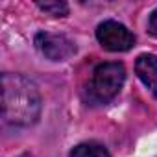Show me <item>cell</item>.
Segmentation results:
<instances>
[{"label":"cell","mask_w":157,"mask_h":157,"mask_svg":"<svg viewBox=\"0 0 157 157\" xmlns=\"http://www.w3.org/2000/svg\"><path fill=\"white\" fill-rule=\"evenodd\" d=\"M41 93L37 85L22 74H2V118L10 126L28 128L39 120Z\"/></svg>","instance_id":"6da1fadb"},{"label":"cell","mask_w":157,"mask_h":157,"mask_svg":"<svg viewBox=\"0 0 157 157\" xmlns=\"http://www.w3.org/2000/svg\"><path fill=\"white\" fill-rule=\"evenodd\" d=\"M126 82V68L122 63L111 61L102 63L93 70V76L87 83V98L93 104L111 102L122 89Z\"/></svg>","instance_id":"7a4b0ae2"},{"label":"cell","mask_w":157,"mask_h":157,"mask_svg":"<svg viewBox=\"0 0 157 157\" xmlns=\"http://www.w3.org/2000/svg\"><path fill=\"white\" fill-rule=\"evenodd\" d=\"M98 43L109 52H128L135 44V35L117 21H104L96 28Z\"/></svg>","instance_id":"3957f363"},{"label":"cell","mask_w":157,"mask_h":157,"mask_svg":"<svg viewBox=\"0 0 157 157\" xmlns=\"http://www.w3.org/2000/svg\"><path fill=\"white\" fill-rule=\"evenodd\" d=\"M35 48L50 61H65L76 54V43L61 33L39 32L33 39Z\"/></svg>","instance_id":"277c9868"},{"label":"cell","mask_w":157,"mask_h":157,"mask_svg":"<svg viewBox=\"0 0 157 157\" xmlns=\"http://www.w3.org/2000/svg\"><path fill=\"white\" fill-rule=\"evenodd\" d=\"M135 72L144 87L157 98V56L142 54L135 61Z\"/></svg>","instance_id":"5b68a950"},{"label":"cell","mask_w":157,"mask_h":157,"mask_svg":"<svg viewBox=\"0 0 157 157\" xmlns=\"http://www.w3.org/2000/svg\"><path fill=\"white\" fill-rule=\"evenodd\" d=\"M68 157H111L107 148L100 142L89 140V142H82L70 150Z\"/></svg>","instance_id":"8992f818"},{"label":"cell","mask_w":157,"mask_h":157,"mask_svg":"<svg viewBox=\"0 0 157 157\" xmlns=\"http://www.w3.org/2000/svg\"><path fill=\"white\" fill-rule=\"evenodd\" d=\"M37 8L43 10L44 13L54 15V17H67L68 15V6L65 2H59V0H56V2H37Z\"/></svg>","instance_id":"52a82bcc"},{"label":"cell","mask_w":157,"mask_h":157,"mask_svg":"<svg viewBox=\"0 0 157 157\" xmlns=\"http://www.w3.org/2000/svg\"><path fill=\"white\" fill-rule=\"evenodd\" d=\"M148 32H150V35L157 37V8L151 11V15L148 19Z\"/></svg>","instance_id":"ba28073f"}]
</instances>
